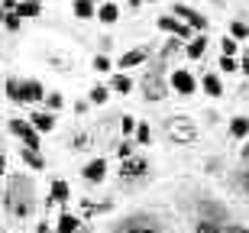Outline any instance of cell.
I'll return each mask as SVG.
<instances>
[{"instance_id":"15","label":"cell","mask_w":249,"mask_h":233,"mask_svg":"<svg viewBox=\"0 0 249 233\" xmlns=\"http://www.w3.org/2000/svg\"><path fill=\"white\" fill-rule=\"evenodd\" d=\"M78 230H81V217L71 211H62L55 220V233H78Z\"/></svg>"},{"instance_id":"1","label":"cell","mask_w":249,"mask_h":233,"mask_svg":"<svg viewBox=\"0 0 249 233\" xmlns=\"http://www.w3.org/2000/svg\"><path fill=\"white\" fill-rule=\"evenodd\" d=\"M3 207L13 220H29L36 214V185L33 178L17 172V175L7 178V188H3Z\"/></svg>"},{"instance_id":"27","label":"cell","mask_w":249,"mask_h":233,"mask_svg":"<svg viewBox=\"0 0 249 233\" xmlns=\"http://www.w3.org/2000/svg\"><path fill=\"white\" fill-rule=\"evenodd\" d=\"M91 68L97 72V75H107V72L113 68V62H110L107 55H104V52H97V55H94V62H91Z\"/></svg>"},{"instance_id":"22","label":"cell","mask_w":249,"mask_h":233,"mask_svg":"<svg viewBox=\"0 0 249 233\" xmlns=\"http://www.w3.org/2000/svg\"><path fill=\"white\" fill-rule=\"evenodd\" d=\"M71 10H74V17H78V19H91V17H97V3H91V0H74Z\"/></svg>"},{"instance_id":"39","label":"cell","mask_w":249,"mask_h":233,"mask_svg":"<svg viewBox=\"0 0 249 233\" xmlns=\"http://www.w3.org/2000/svg\"><path fill=\"white\" fill-rule=\"evenodd\" d=\"M7 175V156H3V152H0V178Z\"/></svg>"},{"instance_id":"36","label":"cell","mask_w":249,"mask_h":233,"mask_svg":"<svg viewBox=\"0 0 249 233\" xmlns=\"http://www.w3.org/2000/svg\"><path fill=\"white\" fill-rule=\"evenodd\" d=\"M88 146V136H71V149H84Z\"/></svg>"},{"instance_id":"4","label":"cell","mask_w":249,"mask_h":233,"mask_svg":"<svg viewBox=\"0 0 249 233\" xmlns=\"http://www.w3.org/2000/svg\"><path fill=\"white\" fill-rule=\"evenodd\" d=\"M162 130H165L168 143H175V146H194V143H197V123H194L191 117H185V113L165 117Z\"/></svg>"},{"instance_id":"7","label":"cell","mask_w":249,"mask_h":233,"mask_svg":"<svg viewBox=\"0 0 249 233\" xmlns=\"http://www.w3.org/2000/svg\"><path fill=\"white\" fill-rule=\"evenodd\" d=\"M149 159L146 156H126V159H120V181H142V178L149 175Z\"/></svg>"},{"instance_id":"21","label":"cell","mask_w":249,"mask_h":233,"mask_svg":"<svg viewBox=\"0 0 249 233\" xmlns=\"http://www.w3.org/2000/svg\"><path fill=\"white\" fill-rule=\"evenodd\" d=\"M230 136L233 140H249V117H233L230 120Z\"/></svg>"},{"instance_id":"19","label":"cell","mask_w":249,"mask_h":233,"mask_svg":"<svg viewBox=\"0 0 249 233\" xmlns=\"http://www.w3.org/2000/svg\"><path fill=\"white\" fill-rule=\"evenodd\" d=\"M13 10H17L23 19H33V17L42 13V3H39V0H17V7H13Z\"/></svg>"},{"instance_id":"17","label":"cell","mask_w":249,"mask_h":233,"mask_svg":"<svg viewBox=\"0 0 249 233\" xmlns=\"http://www.w3.org/2000/svg\"><path fill=\"white\" fill-rule=\"evenodd\" d=\"M201 88H204V94L207 97H223V81H220V75H213V72H204V78H201Z\"/></svg>"},{"instance_id":"12","label":"cell","mask_w":249,"mask_h":233,"mask_svg":"<svg viewBox=\"0 0 249 233\" xmlns=\"http://www.w3.org/2000/svg\"><path fill=\"white\" fill-rule=\"evenodd\" d=\"M19 88H23V104L46 101V88H42V81H36V78H23V81H19Z\"/></svg>"},{"instance_id":"9","label":"cell","mask_w":249,"mask_h":233,"mask_svg":"<svg viewBox=\"0 0 249 233\" xmlns=\"http://www.w3.org/2000/svg\"><path fill=\"white\" fill-rule=\"evenodd\" d=\"M181 23H188V26L194 29V33H207V17L204 13H197L194 7H188V3H175V10H172Z\"/></svg>"},{"instance_id":"37","label":"cell","mask_w":249,"mask_h":233,"mask_svg":"<svg viewBox=\"0 0 249 233\" xmlns=\"http://www.w3.org/2000/svg\"><path fill=\"white\" fill-rule=\"evenodd\" d=\"M227 233H249V227H243V224H230V227H227Z\"/></svg>"},{"instance_id":"25","label":"cell","mask_w":249,"mask_h":233,"mask_svg":"<svg viewBox=\"0 0 249 233\" xmlns=\"http://www.w3.org/2000/svg\"><path fill=\"white\" fill-rule=\"evenodd\" d=\"M136 146H152V126L149 123H136Z\"/></svg>"},{"instance_id":"18","label":"cell","mask_w":249,"mask_h":233,"mask_svg":"<svg viewBox=\"0 0 249 233\" xmlns=\"http://www.w3.org/2000/svg\"><path fill=\"white\" fill-rule=\"evenodd\" d=\"M185 52H188V58H204V52H207V36H204V33H194V36L188 39Z\"/></svg>"},{"instance_id":"40","label":"cell","mask_w":249,"mask_h":233,"mask_svg":"<svg viewBox=\"0 0 249 233\" xmlns=\"http://www.w3.org/2000/svg\"><path fill=\"white\" fill-rule=\"evenodd\" d=\"M36 233H49V224H46V220H39V224H36Z\"/></svg>"},{"instance_id":"11","label":"cell","mask_w":249,"mask_h":233,"mask_svg":"<svg viewBox=\"0 0 249 233\" xmlns=\"http://www.w3.org/2000/svg\"><path fill=\"white\" fill-rule=\"evenodd\" d=\"M81 175H84V181H88V185H101L104 178H107V159H91V162H88V165L81 168Z\"/></svg>"},{"instance_id":"44","label":"cell","mask_w":249,"mask_h":233,"mask_svg":"<svg viewBox=\"0 0 249 233\" xmlns=\"http://www.w3.org/2000/svg\"><path fill=\"white\" fill-rule=\"evenodd\" d=\"M149 3H156V0H149Z\"/></svg>"},{"instance_id":"6","label":"cell","mask_w":249,"mask_h":233,"mask_svg":"<svg viewBox=\"0 0 249 233\" xmlns=\"http://www.w3.org/2000/svg\"><path fill=\"white\" fill-rule=\"evenodd\" d=\"M10 133L19 140V146H29V149H39V146H42V133L29 120H23V117H13V120H10Z\"/></svg>"},{"instance_id":"29","label":"cell","mask_w":249,"mask_h":233,"mask_svg":"<svg viewBox=\"0 0 249 233\" xmlns=\"http://www.w3.org/2000/svg\"><path fill=\"white\" fill-rule=\"evenodd\" d=\"M220 52L223 55H236V52H240V42H236L233 36H223L220 39Z\"/></svg>"},{"instance_id":"23","label":"cell","mask_w":249,"mask_h":233,"mask_svg":"<svg viewBox=\"0 0 249 233\" xmlns=\"http://www.w3.org/2000/svg\"><path fill=\"white\" fill-rule=\"evenodd\" d=\"M110 84H94V88H91V91H88V101H91V104H107V101H110Z\"/></svg>"},{"instance_id":"33","label":"cell","mask_w":249,"mask_h":233,"mask_svg":"<svg viewBox=\"0 0 249 233\" xmlns=\"http://www.w3.org/2000/svg\"><path fill=\"white\" fill-rule=\"evenodd\" d=\"M120 130H123V136H133V133H136V117H120Z\"/></svg>"},{"instance_id":"24","label":"cell","mask_w":249,"mask_h":233,"mask_svg":"<svg viewBox=\"0 0 249 233\" xmlns=\"http://www.w3.org/2000/svg\"><path fill=\"white\" fill-rule=\"evenodd\" d=\"M110 91H117V94H129V91H133V78H129L126 72L113 75V78H110Z\"/></svg>"},{"instance_id":"35","label":"cell","mask_w":249,"mask_h":233,"mask_svg":"<svg viewBox=\"0 0 249 233\" xmlns=\"http://www.w3.org/2000/svg\"><path fill=\"white\" fill-rule=\"evenodd\" d=\"M240 188H243V195L249 197V162L243 165V172H240Z\"/></svg>"},{"instance_id":"16","label":"cell","mask_w":249,"mask_h":233,"mask_svg":"<svg viewBox=\"0 0 249 233\" xmlns=\"http://www.w3.org/2000/svg\"><path fill=\"white\" fill-rule=\"evenodd\" d=\"M19 159H23V165L33 168V172H42L46 168V159L39 149H29V146H19Z\"/></svg>"},{"instance_id":"10","label":"cell","mask_w":249,"mask_h":233,"mask_svg":"<svg viewBox=\"0 0 249 233\" xmlns=\"http://www.w3.org/2000/svg\"><path fill=\"white\" fill-rule=\"evenodd\" d=\"M68 197H71V188H68V181H65V178H55V181L49 185L46 211H52V207H65V204H68Z\"/></svg>"},{"instance_id":"38","label":"cell","mask_w":249,"mask_h":233,"mask_svg":"<svg viewBox=\"0 0 249 233\" xmlns=\"http://www.w3.org/2000/svg\"><path fill=\"white\" fill-rule=\"evenodd\" d=\"M240 72H243V75H249V55L240 58Z\"/></svg>"},{"instance_id":"32","label":"cell","mask_w":249,"mask_h":233,"mask_svg":"<svg viewBox=\"0 0 249 233\" xmlns=\"http://www.w3.org/2000/svg\"><path fill=\"white\" fill-rule=\"evenodd\" d=\"M175 52H181V39H178V36H172V39L165 42V49H162V58H172Z\"/></svg>"},{"instance_id":"2","label":"cell","mask_w":249,"mask_h":233,"mask_svg":"<svg viewBox=\"0 0 249 233\" xmlns=\"http://www.w3.org/2000/svg\"><path fill=\"white\" fill-rule=\"evenodd\" d=\"M227 227H230V211L213 197H201L194 211V233H227Z\"/></svg>"},{"instance_id":"14","label":"cell","mask_w":249,"mask_h":233,"mask_svg":"<svg viewBox=\"0 0 249 233\" xmlns=\"http://www.w3.org/2000/svg\"><path fill=\"white\" fill-rule=\"evenodd\" d=\"M29 123H33L39 133H52L55 130V113L52 110H36V113H29Z\"/></svg>"},{"instance_id":"42","label":"cell","mask_w":249,"mask_h":233,"mask_svg":"<svg viewBox=\"0 0 249 233\" xmlns=\"http://www.w3.org/2000/svg\"><path fill=\"white\" fill-rule=\"evenodd\" d=\"M243 162H249V143L243 146Z\"/></svg>"},{"instance_id":"20","label":"cell","mask_w":249,"mask_h":233,"mask_svg":"<svg viewBox=\"0 0 249 233\" xmlns=\"http://www.w3.org/2000/svg\"><path fill=\"white\" fill-rule=\"evenodd\" d=\"M97 17H101V23H107V26H110V23H117V19H120V7L104 0V3H97Z\"/></svg>"},{"instance_id":"26","label":"cell","mask_w":249,"mask_h":233,"mask_svg":"<svg viewBox=\"0 0 249 233\" xmlns=\"http://www.w3.org/2000/svg\"><path fill=\"white\" fill-rule=\"evenodd\" d=\"M3 88H7V97L13 104H23V88H19V78H7V84H3Z\"/></svg>"},{"instance_id":"43","label":"cell","mask_w":249,"mask_h":233,"mask_svg":"<svg viewBox=\"0 0 249 233\" xmlns=\"http://www.w3.org/2000/svg\"><path fill=\"white\" fill-rule=\"evenodd\" d=\"M91 3H104V0H91Z\"/></svg>"},{"instance_id":"28","label":"cell","mask_w":249,"mask_h":233,"mask_svg":"<svg viewBox=\"0 0 249 233\" xmlns=\"http://www.w3.org/2000/svg\"><path fill=\"white\" fill-rule=\"evenodd\" d=\"M217 68H220L223 75H233V72H240V62H236V55H220Z\"/></svg>"},{"instance_id":"34","label":"cell","mask_w":249,"mask_h":233,"mask_svg":"<svg viewBox=\"0 0 249 233\" xmlns=\"http://www.w3.org/2000/svg\"><path fill=\"white\" fill-rule=\"evenodd\" d=\"M133 146H136V143H133V140H129V136H126V140H123L120 146H117V156H120V159L133 156V152H136V149H133Z\"/></svg>"},{"instance_id":"5","label":"cell","mask_w":249,"mask_h":233,"mask_svg":"<svg viewBox=\"0 0 249 233\" xmlns=\"http://www.w3.org/2000/svg\"><path fill=\"white\" fill-rule=\"evenodd\" d=\"M142 101L146 104H159V101H165L168 97V81H165V68L159 65L156 72H149L146 78H142Z\"/></svg>"},{"instance_id":"13","label":"cell","mask_w":249,"mask_h":233,"mask_svg":"<svg viewBox=\"0 0 249 233\" xmlns=\"http://www.w3.org/2000/svg\"><path fill=\"white\" fill-rule=\"evenodd\" d=\"M149 58V49H129V52H123L120 58H117V65H120V72H129V68L142 65Z\"/></svg>"},{"instance_id":"3","label":"cell","mask_w":249,"mask_h":233,"mask_svg":"<svg viewBox=\"0 0 249 233\" xmlns=\"http://www.w3.org/2000/svg\"><path fill=\"white\" fill-rule=\"evenodd\" d=\"M110 233H172L156 214H146V211H139V214H129L123 220L110 227Z\"/></svg>"},{"instance_id":"8","label":"cell","mask_w":249,"mask_h":233,"mask_svg":"<svg viewBox=\"0 0 249 233\" xmlns=\"http://www.w3.org/2000/svg\"><path fill=\"white\" fill-rule=\"evenodd\" d=\"M168 88L178 91L181 97H191V94L197 91V78H194L191 72H185V68H175V72L168 75Z\"/></svg>"},{"instance_id":"31","label":"cell","mask_w":249,"mask_h":233,"mask_svg":"<svg viewBox=\"0 0 249 233\" xmlns=\"http://www.w3.org/2000/svg\"><path fill=\"white\" fill-rule=\"evenodd\" d=\"M230 36L236 39V42H240V39H249V26L236 19V23H230Z\"/></svg>"},{"instance_id":"41","label":"cell","mask_w":249,"mask_h":233,"mask_svg":"<svg viewBox=\"0 0 249 233\" xmlns=\"http://www.w3.org/2000/svg\"><path fill=\"white\" fill-rule=\"evenodd\" d=\"M0 7H3V10H13V7H17V0H3Z\"/></svg>"},{"instance_id":"30","label":"cell","mask_w":249,"mask_h":233,"mask_svg":"<svg viewBox=\"0 0 249 233\" xmlns=\"http://www.w3.org/2000/svg\"><path fill=\"white\" fill-rule=\"evenodd\" d=\"M62 94H58V91H46V107H49V110H52V113H55V110H62Z\"/></svg>"}]
</instances>
